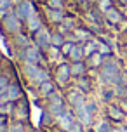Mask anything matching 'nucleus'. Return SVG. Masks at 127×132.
Returning <instances> with one entry per match:
<instances>
[{"instance_id": "nucleus-13", "label": "nucleus", "mask_w": 127, "mask_h": 132, "mask_svg": "<svg viewBox=\"0 0 127 132\" xmlns=\"http://www.w3.org/2000/svg\"><path fill=\"white\" fill-rule=\"evenodd\" d=\"M99 132H112V129L108 127V123H101V127H99Z\"/></svg>"}, {"instance_id": "nucleus-3", "label": "nucleus", "mask_w": 127, "mask_h": 132, "mask_svg": "<svg viewBox=\"0 0 127 132\" xmlns=\"http://www.w3.org/2000/svg\"><path fill=\"white\" fill-rule=\"evenodd\" d=\"M26 61L30 64H35V63H38L40 61V54L37 49H28L26 51Z\"/></svg>"}, {"instance_id": "nucleus-12", "label": "nucleus", "mask_w": 127, "mask_h": 132, "mask_svg": "<svg viewBox=\"0 0 127 132\" xmlns=\"http://www.w3.org/2000/svg\"><path fill=\"white\" fill-rule=\"evenodd\" d=\"M7 87H9V85H7V80L4 78V77H0V92H2V90H5Z\"/></svg>"}, {"instance_id": "nucleus-11", "label": "nucleus", "mask_w": 127, "mask_h": 132, "mask_svg": "<svg viewBox=\"0 0 127 132\" xmlns=\"http://www.w3.org/2000/svg\"><path fill=\"white\" fill-rule=\"evenodd\" d=\"M68 73H70V70H68L66 66H63V68H61V71H59V78L65 80V77H68Z\"/></svg>"}, {"instance_id": "nucleus-10", "label": "nucleus", "mask_w": 127, "mask_h": 132, "mask_svg": "<svg viewBox=\"0 0 127 132\" xmlns=\"http://www.w3.org/2000/svg\"><path fill=\"white\" fill-rule=\"evenodd\" d=\"M73 73H75V75H82V73H84V64H82V63H75Z\"/></svg>"}, {"instance_id": "nucleus-4", "label": "nucleus", "mask_w": 127, "mask_h": 132, "mask_svg": "<svg viewBox=\"0 0 127 132\" xmlns=\"http://www.w3.org/2000/svg\"><path fill=\"white\" fill-rule=\"evenodd\" d=\"M110 117L117 122H122L124 120V111H122L118 106H110Z\"/></svg>"}, {"instance_id": "nucleus-15", "label": "nucleus", "mask_w": 127, "mask_h": 132, "mask_svg": "<svg viewBox=\"0 0 127 132\" xmlns=\"http://www.w3.org/2000/svg\"><path fill=\"white\" fill-rule=\"evenodd\" d=\"M118 2H120L122 5H127V0H118Z\"/></svg>"}, {"instance_id": "nucleus-16", "label": "nucleus", "mask_w": 127, "mask_h": 132, "mask_svg": "<svg viewBox=\"0 0 127 132\" xmlns=\"http://www.w3.org/2000/svg\"><path fill=\"white\" fill-rule=\"evenodd\" d=\"M0 132H5V130H4V129H2V127H0Z\"/></svg>"}, {"instance_id": "nucleus-1", "label": "nucleus", "mask_w": 127, "mask_h": 132, "mask_svg": "<svg viewBox=\"0 0 127 132\" xmlns=\"http://www.w3.org/2000/svg\"><path fill=\"white\" fill-rule=\"evenodd\" d=\"M105 16H106V19L110 21L112 24H120L122 21H124V16H122V12L118 11V9H115V7L108 9L106 12H105Z\"/></svg>"}, {"instance_id": "nucleus-8", "label": "nucleus", "mask_w": 127, "mask_h": 132, "mask_svg": "<svg viewBox=\"0 0 127 132\" xmlns=\"http://www.w3.org/2000/svg\"><path fill=\"white\" fill-rule=\"evenodd\" d=\"M98 2H99V9L101 11H103V12H106L108 9H112V0H98Z\"/></svg>"}, {"instance_id": "nucleus-6", "label": "nucleus", "mask_w": 127, "mask_h": 132, "mask_svg": "<svg viewBox=\"0 0 127 132\" xmlns=\"http://www.w3.org/2000/svg\"><path fill=\"white\" fill-rule=\"evenodd\" d=\"M72 57H73L75 61H78L82 57V54H84V51H82V47H78V45H73V49H72Z\"/></svg>"}, {"instance_id": "nucleus-2", "label": "nucleus", "mask_w": 127, "mask_h": 132, "mask_svg": "<svg viewBox=\"0 0 127 132\" xmlns=\"http://www.w3.org/2000/svg\"><path fill=\"white\" fill-rule=\"evenodd\" d=\"M31 14H33V11H31L30 2H23V4L19 5V9H18V16H19V18H25V19H28Z\"/></svg>"}, {"instance_id": "nucleus-14", "label": "nucleus", "mask_w": 127, "mask_h": 132, "mask_svg": "<svg viewBox=\"0 0 127 132\" xmlns=\"http://www.w3.org/2000/svg\"><path fill=\"white\" fill-rule=\"evenodd\" d=\"M11 132H23V129H21V125H16L11 129Z\"/></svg>"}, {"instance_id": "nucleus-5", "label": "nucleus", "mask_w": 127, "mask_h": 132, "mask_svg": "<svg viewBox=\"0 0 127 132\" xmlns=\"http://www.w3.org/2000/svg\"><path fill=\"white\" fill-rule=\"evenodd\" d=\"M19 96V89L16 85H12V87H7V97L5 99H16Z\"/></svg>"}, {"instance_id": "nucleus-7", "label": "nucleus", "mask_w": 127, "mask_h": 132, "mask_svg": "<svg viewBox=\"0 0 127 132\" xmlns=\"http://www.w3.org/2000/svg\"><path fill=\"white\" fill-rule=\"evenodd\" d=\"M5 24H7V28H9V30H18V26H19V24H18V19H16L14 16L7 18V19H5Z\"/></svg>"}, {"instance_id": "nucleus-9", "label": "nucleus", "mask_w": 127, "mask_h": 132, "mask_svg": "<svg viewBox=\"0 0 127 132\" xmlns=\"http://www.w3.org/2000/svg\"><path fill=\"white\" fill-rule=\"evenodd\" d=\"M28 23H30V26L33 28V30H37V28L40 26V21H37V18H35L33 14H31V16L28 18Z\"/></svg>"}]
</instances>
